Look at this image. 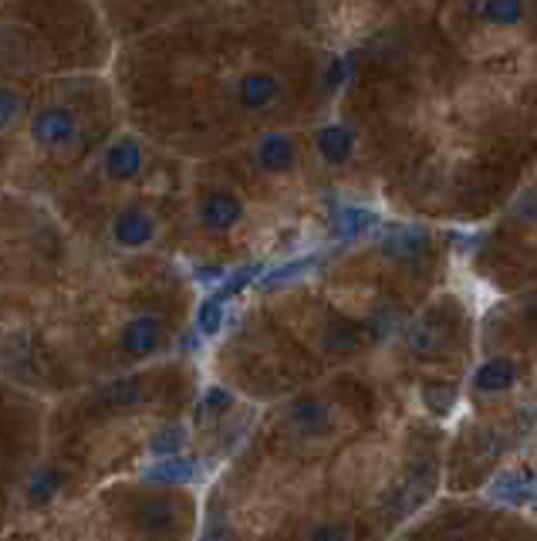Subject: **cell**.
I'll return each mask as SVG.
<instances>
[{"label": "cell", "instance_id": "1", "mask_svg": "<svg viewBox=\"0 0 537 541\" xmlns=\"http://www.w3.org/2000/svg\"><path fill=\"white\" fill-rule=\"evenodd\" d=\"M159 342H163V322L152 315L132 318V322L122 328V349L129 352V356H149V352L159 349Z\"/></svg>", "mask_w": 537, "mask_h": 541}, {"label": "cell", "instance_id": "2", "mask_svg": "<svg viewBox=\"0 0 537 541\" xmlns=\"http://www.w3.org/2000/svg\"><path fill=\"white\" fill-rule=\"evenodd\" d=\"M240 214H244V207H240V200L230 197V193H210V197L203 200V207H200V220L210 230L234 227L240 220Z\"/></svg>", "mask_w": 537, "mask_h": 541}, {"label": "cell", "instance_id": "3", "mask_svg": "<svg viewBox=\"0 0 537 541\" xmlns=\"http://www.w3.org/2000/svg\"><path fill=\"white\" fill-rule=\"evenodd\" d=\"M34 132H38V139L44 146H61L75 136V119H71V112H65V109H48L38 115Z\"/></svg>", "mask_w": 537, "mask_h": 541}, {"label": "cell", "instance_id": "4", "mask_svg": "<svg viewBox=\"0 0 537 541\" xmlns=\"http://www.w3.org/2000/svg\"><path fill=\"white\" fill-rule=\"evenodd\" d=\"M112 234H115V241L125 244V247L149 244L152 241V220L142 214V210H122V214L115 217Z\"/></svg>", "mask_w": 537, "mask_h": 541}, {"label": "cell", "instance_id": "5", "mask_svg": "<svg viewBox=\"0 0 537 541\" xmlns=\"http://www.w3.org/2000/svg\"><path fill=\"white\" fill-rule=\"evenodd\" d=\"M517 379V366L510 359H490L483 362L477 369V376H473V383H477L480 393H504V389L514 386Z\"/></svg>", "mask_w": 537, "mask_h": 541}, {"label": "cell", "instance_id": "6", "mask_svg": "<svg viewBox=\"0 0 537 541\" xmlns=\"http://www.w3.org/2000/svg\"><path fill=\"white\" fill-rule=\"evenodd\" d=\"M105 163H109V173L115 180H129V176H136L142 166V149L136 143H129V139H122L119 146L109 149Z\"/></svg>", "mask_w": 537, "mask_h": 541}, {"label": "cell", "instance_id": "7", "mask_svg": "<svg viewBox=\"0 0 537 541\" xmlns=\"http://www.w3.org/2000/svg\"><path fill=\"white\" fill-rule=\"evenodd\" d=\"M149 481H159V484H190L196 477V464L193 460H183V457H166L163 464H156L149 470Z\"/></svg>", "mask_w": 537, "mask_h": 541}, {"label": "cell", "instance_id": "8", "mask_svg": "<svg viewBox=\"0 0 537 541\" xmlns=\"http://www.w3.org/2000/svg\"><path fill=\"white\" fill-rule=\"evenodd\" d=\"M291 420L298 423L301 430H321L331 420V410L321 399H298L291 406Z\"/></svg>", "mask_w": 537, "mask_h": 541}, {"label": "cell", "instance_id": "9", "mask_svg": "<svg viewBox=\"0 0 537 541\" xmlns=\"http://www.w3.org/2000/svg\"><path fill=\"white\" fill-rule=\"evenodd\" d=\"M294 159V149L284 136H271L261 149V163L267 166V170H288Z\"/></svg>", "mask_w": 537, "mask_h": 541}, {"label": "cell", "instance_id": "10", "mask_svg": "<svg viewBox=\"0 0 537 541\" xmlns=\"http://www.w3.org/2000/svg\"><path fill=\"white\" fill-rule=\"evenodd\" d=\"M136 518H139V525H142V528H166L169 521L176 518V504H166V501H146V504H139Z\"/></svg>", "mask_w": 537, "mask_h": 541}, {"label": "cell", "instance_id": "11", "mask_svg": "<svg viewBox=\"0 0 537 541\" xmlns=\"http://www.w3.org/2000/svg\"><path fill=\"white\" fill-rule=\"evenodd\" d=\"M277 95V82L267 75H254L244 78V102L247 105H267Z\"/></svg>", "mask_w": 537, "mask_h": 541}, {"label": "cell", "instance_id": "12", "mask_svg": "<svg viewBox=\"0 0 537 541\" xmlns=\"http://www.w3.org/2000/svg\"><path fill=\"white\" fill-rule=\"evenodd\" d=\"M507 487H510V494H507L504 501H510V504L527 501V498H531V491H534V487H531V477H524V484H517V474H504V477H500V481L494 484V498H500V494H504Z\"/></svg>", "mask_w": 537, "mask_h": 541}, {"label": "cell", "instance_id": "13", "mask_svg": "<svg viewBox=\"0 0 537 541\" xmlns=\"http://www.w3.org/2000/svg\"><path fill=\"white\" fill-rule=\"evenodd\" d=\"M436 332H440V328H429L426 322L413 325V328H409V335H406L409 349L423 352V356H426V352H433L436 345H440V335H436Z\"/></svg>", "mask_w": 537, "mask_h": 541}, {"label": "cell", "instance_id": "14", "mask_svg": "<svg viewBox=\"0 0 537 541\" xmlns=\"http://www.w3.org/2000/svg\"><path fill=\"white\" fill-rule=\"evenodd\" d=\"M223 312H227V301H223L220 295H217V298H207V301H203V308H200V328H203V332H207V335L220 332Z\"/></svg>", "mask_w": 537, "mask_h": 541}, {"label": "cell", "instance_id": "15", "mask_svg": "<svg viewBox=\"0 0 537 541\" xmlns=\"http://www.w3.org/2000/svg\"><path fill=\"white\" fill-rule=\"evenodd\" d=\"M58 487H61V474H55V470H41V474H34V477H31V487H28V491H31V498H34V501H48L51 494L58 491Z\"/></svg>", "mask_w": 537, "mask_h": 541}, {"label": "cell", "instance_id": "16", "mask_svg": "<svg viewBox=\"0 0 537 541\" xmlns=\"http://www.w3.org/2000/svg\"><path fill=\"white\" fill-rule=\"evenodd\" d=\"M179 447H183V427H169L152 440V450H156V454H166V457H176Z\"/></svg>", "mask_w": 537, "mask_h": 541}, {"label": "cell", "instance_id": "17", "mask_svg": "<svg viewBox=\"0 0 537 541\" xmlns=\"http://www.w3.org/2000/svg\"><path fill=\"white\" fill-rule=\"evenodd\" d=\"M311 541H352V531H348V525L328 521V525L315 528V535H311Z\"/></svg>", "mask_w": 537, "mask_h": 541}, {"label": "cell", "instance_id": "18", "mask_svg": "<svg viewBox=\"0 0 537 541\" xmlns=\"http://www.w3.org/2000/svg\"><path fill=\"white\" fill-rule=\"evenodd\" d=\"M321 149H325V156L328 159H345V153H348V136L345 132H325V139H321Z\"/></svg>", "mask_w": 537, "mask_h": 541}, {"label": "cell", "instance_id": "19", "mask_svg": "<svg viewBox=\"0 0 537 541\" xmlns=\"http://www.w3.org/2000/svg\"><path fill=\"white\" fill-rule=\"evenodd\" d=\"M142 389L136 386V379H129V383H119V386H112L109 389V399L112 403H132V399H139Z\"/></svg>", "mask_w": 537, "mask_h": 541}, {"label": "cell", "instance_id": "20", "mask_svg": "<svg viewBox=\"0 0 537 541\" xmlns=\"http://www.w3.org/2000/svg\"><path fill=\"white\" fill-rule=\"evenodd\" d=\"M220 406H230V393H227V389H210V393H207V399H203V406H200V410L203 413H210V410H220Z\"/></svg>", "mask_w": 537, "mask_h": 541}, {"label": "cell", "instance_id": "21", "mask_svg": "<svg viewBox=\"0 0 537 541\" xmlns=\"http://www.w3.org/2000/svg\"><path fill=\"white\" fill-rule=\"evenodd\" d=\"M453 403V389H429V406H436V410H446V406Z\"/></svg>", "mask_w": 537, "mask_h": 541}, {"label": "cell", "instance_id": "22", "mask_svg": "<svg viewBox=\"0 0 537 541\" xmlns=\"http://www.w3.org/2000/svg\"><path fill=\"white\" fill-rule=\"evenodd\" d=\"M17 115V102L11 99V95H0V126H7Z\"/></svg>", "mask_w": 537, "mask_h": 541}, {"label": "cell", "instance_id": "23", "mask_svg": "<svg viewBox=\"0 0 537 541\" xmlns=\"http://www.w3.org/2000/svg\"><path fill=\"white\" fill-rule=\"evenodd\" d=\"M362 220H365L362 214H348V217H345V224H348L345 230H355V234H358V230H362V227H365V224H362Z\"/></svg>", "mask_w": 537, "mask_h": 541}]
</instances>
